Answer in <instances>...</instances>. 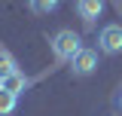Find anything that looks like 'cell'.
I'll return each mask as SVG.
<instances>
[{"mask_svg":"<svg viewBox=\"0 0 122 116\" xmlns=\"http://www.w3.org/2000/svg\"><path fill=\"white\" fill-rule=\"evenodd\" d=\"M79 49H82V37H79L76 31H70V28L58 31V34L52 37V52H55L58 61H70Z\"/></svg>","mask_w":122,"mask_h":116,"instance_id":"1","label":"cell"},{"mask_svg":"<svg viewBox=\"0 0 122 116\" xmlns=\"http://www.w3.org/2000/svg\"><path fill=\"white\" fill-rule=\"evenodd\" d=\"M98 49L104 55H122V25H107L98 34Z\"/></svg>","mask_w":122,"mask_h":116,"instance_id":"2","label":"cell"},{"mask_svg":"<svg viewBox=\"0 0 122 116\" xmlns=\"http://www.w3.org/2000/svg\"><path fill=\"white\" fill-rule=\"evenodd\" d=\"M95 67H98V52L95 49H79L73 58H70V73L73 76H89V73H95Z\"/></svg>","mask_w":122,"mask_h":116,"instance_id":"3","label":"cell"},{"mask_svg":"<svg viewBox=\"0 0 122 116\" xmlns=\"http://www.w3.org/2000/svg\"><path fill=\"white\" fill-rule=\"evenodd\" d=\"M104 0H76V12H79V18L86 21V25H92L95 18H101V12H104Z\"/></svg>","mask_w":122,"mask_h":116,"instance_id":"4","label":"cell"},{"mask_svg":"<svg viewBox=\"0 0 122 116\" xmlns=\"http://www.w3.org/2000/svg\"><path fill=\"white\" fill-rule=\"evenodd\" d=\"M0 86L9 89L12 95H18V92H25V89H28V76H25L21 70H12L9 76H3V79H0Z\"/></svg>","mask_w":122,"mask_h":116,"instance_id":"5","label":"cell"},{"mask_svg":"<svg viewBox=\"0 0 122 116\" xmlns=\"http://www.w3.org/2000/svg\"><path fill=\"white\" fill-rule=\"evenodd\" d=\"M15 104H18V95H12L9 89L0 86V116H9L15 110Z\"/></svg>","mask_w":122,"mask_h":116,"instance_id":"6","label":"cell"},{"mask_svg":"<svg viewBox=\"0 0 122 116\" xmlns=\"http://www.w3.org/2000/svg\"><path fill=\"white\" fill-rule=\"evenodd\" d=\"M58 3H61V0H28L30 12H37V15H49V12H55V9H58Z\"/></svg>","mask_w":122,"mask_h":116,"instance_id":"7","label":"cell"},{"mask_svg":"<svg viewBox=\"0 0 122 116\" xmlns=\"http://www.w3.org/2000/svg\"><path fill=\"white\" fill-rule=\"evenodd\" d=\"M12 70H18V64H15V58L6 52V49H0V79L3 76H9Z\"/></svg>","mask_w":122,"mask_h":116,"instance_id":"8","label":"cell"}]
</instances>
